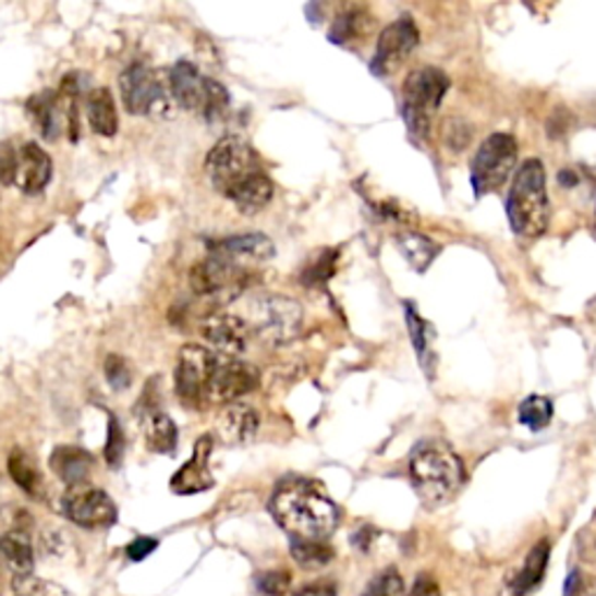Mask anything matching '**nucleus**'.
Listing matches in <instances>:
<instances>
[{"mask_svg":"<svg viewBox=\"0 0 596 596\" xmlns=\"http://www.w3.org/2000/svg\"><path fill=\"white\" fill-rule=\"evenodd\" d=\"M157 545H159L157 538H147V536L135 538V540L129 545V557H131L133 561H143L145 557H149L151 552L157 550Z\"/></svg>","mask_w":596,"mask_h":596,"instance_id":"ea45409f","label":"nucleus"},{"mask_svg":"<svg viewBox=\"0 0 596 596\" xmlns=\"http://www.w3.org/2000/svg\"><path fill=\"white\" fill-rule=\"evenodd\" d=\"M408 596H440V589H438V585H436L434 577H429V575H419L417 581L413 583L411 594H408Z\"/></svg>","mask_w":596,"mask_h":596,"instance_id":"a19ab883","label":"nucleus"},{"mask_svg":"<svg viewBox=\"0 0 596 596\" xmlns=\"http://www.w3.org/2000/svg\"><path fill=\"white\" fill-rule=\"evenodd\" d=\"M250 329L268 345H287L301 333L303 308L289 296H264L252 305Z\"/></svg>","mask_w":596,"mask_h":596,"instance_id":"6e6552de","label":"nucleus"},{"mask_svg":"<svg viewBox=\"0 0 596 596\" xmlns=\"http://www.w3.org/2000/svg\"><path fill=\"white\" fill-rule=\"evenodd\" d=\"M585 596H596V577H592L589 583H585Z\"/></svg>","mask_w":596,"mask_h":596,"instance_id":"c03bdc74","label":"nucleus"},{"mask_svg":"<svg viewBox=\"0 0 596 596\" xmlns=\"http://www.w3.org/2000/svg\"><path fill=\"white\" fill-rule=\"evenodd\" d=\"M8 471L12 475V481L20 485L28 497H42V475L36 469V464L31 462L28 454L20 448H14L8 459Z\"/></svg>","mask_w":596,"mask_h":596,"instance_id":"cd10ccee","label":"nucleus"},{"mask_svg":"<svg viewBox=\"0 0 596 596\" xmlns=\"http://www.w3.org/2000/svg\"><path fill=\"white\" fill-rule=\"evenodd\" d=\"M119 89H122L124 108L135 117L159 112L168 106L170 87H166L159 75H155V71L145 63L129 65L119 77Z\"/></svg>","mask_w":596,"mask_h":596,"instance_id":"1a4fd4ad","label":"nucleus"},{"mask_svg":"<svg viewBox=\"0 0 596 596\" xmlns=\"http://www.w3.org/2000/svg\"><path fill=\"white\" fill-rule=\"evenodd\" d=\"M408 473L417 497L427 506L448 503L466 481L462 459L446 446H419L411 454Z\"/></svg>","mask_w":596,"mask_h":596,"instance_id":"7ed1b4c3","label":"nucleus"},{"mask_svg":"<svg viewBox=\"0 0 596 596\" xmlns=\"http://www.w3.org/2000/svg\"><path fill=\"white\" fill-rule=\"evenodd\" d=\"M250 278L252 276H247V272L238 270L231 264L208 254L206 259L192 268L190 282L198 296H219V294H227V292L235 294L238 289L245 287V282Z\"/></svg>","mask_w":596,"mask_h":596,"instance_id":"2eb2a0df","label":"nucleus"},{"mask_svg":"<svg viewBox=\"0 0 596 596\" xmlns=\"http://www.w3.org/2000/svg\"><path fill=\"white\" fill-rule=\"evenodd\" d=\"M257 587L268 596H284L292 587V575L287 571H266L257 577Z\"/></svg>","mask_w":596,"mask_h":596,"instance_id":"e433bc0d","label":"nucleus"},{"mask_svg":"<svg viewBox=\"0 0 596 596\" xmlns=\"http://www.w3.org/2000/svg\"><path fill=\"white\" fill-rule=\"evenodd\" d=\"M336 259H338V252L321 250L317 254V259H313L301 272V282L308 284V287H317V284L329 282L331 276H333V270H336Z\"/></svg>","mask_w":596,"mask_h":596,"instance_id":"2f4dec72","label":"nucleus"},{"mask_svg":"<svg viewBox=\"0 0 596 596\" xmlns=\"http://www.w3.org/2000/svg\"><path fill=\"white\" fill-rule=\"evenodd\" d=\"M518 417H520V422L524 424L526 429L540 431L552 422V401L545 399V397L524 399L522 405H520Z\"/></svg>","mask_w":596,"mask_h":596,"instance_id":"7c9ffc66","label":"nucleus"},{"mask_svg":"<svg viewBox=\"0 0 596 596\" xmlns=\"http://www.w3.org/2000/svg\"><path fill=\"white\" fill-rule=\"evenodd\" d=\"M63 515L84 530H106L117 522V506L104 489L73 487L61 499Z\"/></svg>","mask_w":596,"mask_h":596,"instance_id":"9b49d317","label":"nucleus"},{"mask_svg":"<svg viewBox=\"0 0 596 596\" xmlns=\"http://www.w3.org/2000/svg\"><path fill=\"white\" fill-rule=\"evenodd\" d=\"M106 378L112 385V389H117V391L129 389L133 376H131V366L126 364L124 356H119V354L108 356V360H106Z\"/></svg>","mask_w":596,"mask_h":596,"instance_id":"c9c22d12","label":"nucleus"},{"mask_svg":"<svg viewBox=\"0 0 596 596\" xmlns=\"http://www.w3.org/2000/svg\"><path fill=\"white\" fill-rule=\"evenodd\" d=\"M217 356L203 345H184L175 366V391L182 401L198 403L208 397L217 373Z\"/></svg>","mask_w":596,"mask_h":596,"instance_id":"9d476101","label":"nucleus"},{"mask_svg":"<svg viewBox=\"0 0 596 596\" xmlns=\"http://www.w3.org/2000/svg\"><path fill=\"white\" fill-rule=\"evenodd\" d=\"M471 143V126L464 119H450L446 122V145L452 151H462Z\"/></svg>","mask_w":596,"mask_h":596,"instance_id":"4c0bfd02","label":"nucleus"},{"mask_svg":"<svg viewBox=\"0 0 596 596\" xmlns=\"http://www.w3.org/2000/svg\"><path fill=\"white\" fill-rule=\"evenodd\" d=\"M272 192H276V186H272L270 178L266 173L252 178L247 184H243L241 190H238L229 200H233V206L245 212V215H254L264 210L270 198H272Z\"/></svg>","mask_w":596,"mask_h":596,"instance_id":"a878e982","label":"nucleus"},{"mask_svg":"<svg viewBox=\"0 0 596 596\" xmlns=\"http://www.w3.org/2000/svg\"><path fill=\"white\" fill-rule=\"evenodd\" d=\"M257 385H259L257 366H252L247 362H238V360H227L224 356V360H219L217 364V373L212 378L208 397L219 403H233L257 389Z\"/></svg>","mask_w":596,"mask_h":596,"instance_id":"dca6fc26","label":"nucleus"},{"mask_svg":"<svg viewBox=\"0 0 596 596\" xmlns=\"http://www.w3.org/2000/svg\"><path fill=\"white\" fill-rule=\"evenodd\" d=\"M450 89L448 75L438 68L424 65L413 71L403 82V117L415 138H427L431 117L440 108Z\"/></svg>","mask_w":596,"mask_h":596,"instance_id":"423d86ee","label":"nucleus"},{"mask_svg":"<svg viewBox=\"0 0 596 596\" xmlns=\"http://www.w3.org/2000/svg\"><path fill=\"white\" fill-rule=\"evenodd\" d=\"M200 333L215 350L224 354L227 360H233L235 354H241L245 350L250 327L241 317L221 313V315H212L203 321Z\"/></svg>","mask_w":596,"mask_h":596,"instance_id":"a211bd4d","label":"nucleus"},{"mask_svg":"<svg viewBox=\"0 0 596 596\" xmlns=\"http://www.w3.org/2000/svg\"><path fill=\"white\" fill-rule=\"evenodd\" d=\"M259 429V415L252 405L231 403L217 419V436L227 446H243Z\"/></svg>","mask_w":596,"mask_h":596,"instance_id":"aec40b11","label":"nucleus"},{"mask_svg":"<svg viewBox=\"0 0 596 596\" xmlns=\"http://www.w3.org/2000/svg\"><path fill=\"white\" fill-rule=\"evenodd\" d=\"M14 166H16V149L10 147V143L3 145V182L10 186L14 184Z\"/></svg>","mask_w":596,"mask_h":596,"instance_id":"79ce46f5","label":"nucleus"},{"mask_svg":"<svg viewBox=\"0 0 596 596\" xmlns=\"http://www.w3.org/2000/svg\"><path fill=\"white\" fill-rule=\"evenodd\" d=\"M3 555L8 567L16 575H28L36 567V555H33L31 536L24 530H12L3 536Z\"/></svg>","mask_w":596,"mask_h":596,"instance_id":"bb28decb","label":"nucleus"},{"mask_svg":"<svg viewBox=\"0 0 596 596\" xmlns=\"http://www.w3.org/2000/svg\"><path fill=\"white\" fill-rule=\"evenodd\" d=\"M26 114L42 138L54 143L63 131V124L68 129L77 117V96L63 92H40L28 98Z\"/></svg>","mask_w":596,"mask_h":596,"instance_id":"f8f14e48","label":"nucleus"},{"mask_svg":"<svg viewBox=\"0 0 596 596\" xmlns=\"http://www.w3.org/2000/svg\"><path fill=\"white\" fill-rule=\"evenodd\" d=\"M508 221L522 238H538L550 224V200L545 190V168L538 159H526L515 173L506 200Z\"/></svg>","mask_w":596,"mask_h":596,"instance_id":"f03ea898","label":"nucleus"},{"mask_svg":"<svg viewBox=\"0 0 596 596\" xmlns=\"http://www.w3.org/2000/svg\"><path fill=\"white\" fill-rule=\"evenodd\" d=\"M403 592V577L397 569H385L368 583L364 596H399Z\"/></svg>","mask_w":596,"mask_h":596,"instance_id":"f704fd0d","label":"nucleus"},{"mask_svg":"<svg viewBox=\"0 0 596 596\" xmlns=\"http://www.w3.org/2000/svg\"><path fill=\"white\" fill-rule=\"evenodd\" d=\"M168 87L180 108L200 114L206 122H217L229 110V92L219 82L203 77L190 61H178L173 65Z\"/></svg>","mask_w":596,"mask_h":596,"instance_id":"39448f33","label":"nucleus"},{"mask_svg":"<svg viewBox=\"0 0 596 596\" xmlns=\"http://www.w3.org/2000/svg\"><path fill=\"white\" fill-rule=\"evenodd\" d=\"M548 559H550V543L538 540L532 548V552L526 555L524 567L510 577V583L501 589V596H530L543 581L545 569H548Z\"/></svg>","mask_w":596,"mask_h":596,"instance_id":"412c9836","label":"nucleus"},{"mask_svg":"<svg viewBox=\"0 0 596 596\" xmlns=\"http://www.w3.org/2000/svg\"><path fill=\"white\" fill-rule=\"evenodd\" d=\"M49 466L65 485L82 487L94 469V457L75 446H59L49 457Z\"/></svg>","mask_w":596,"mask_h":596,"instance_id":"4be33fe9","label":"nucleus"},{"mask_svg":"<svg viewBox=\"0 0 596 596\" xmlns=\"http://www.w3.org/2000/svg\"><path fill=\"white\" fill-rule=\"evenodd\" d=\"M405 321H408V331H411V340L415 345V352L419 354V360L424 362L429 348V325L424 321L413 305H405Z\"/></svg>","mask_w":596,"mask_h":596,"instance_id":"72a5a7b5","label":"nucleus"},{"mask_svg":"<svg viewBox=\"0 0 596 596\" xmlns=\"http://www.w3.org/2000/svg\"><path fill=\"white\" fill-rule=\"evenodd\" d=\"M394 241H397L399 252L403 254V259L411 264V268H415L417 272L427 270L440 254V247L434 241H429L427 235L415 233V231L397 233Z\"/></svg>","mask_w":596,"mask_h":596,"instance_id":"5701e85b","label":"nucleus"},{"mask_svg":"<svg viewBox=\"0 0 596 596\" xmlns=\"http://www.w3.org/2000/svg\"><path fill=\"white\" fill-rule=\"evenodd\" d=\"M419 45V31L413 20L408 16H401L399 22L389 24L378 38L376 47V57H373L370 71L385 77L415 52V47Z\"/></svg>","mask_w":596,"mask_h":596,"instance_id":"4468645a","label":"nucleus"},{"mask_svg":"<svg viewBox=\"0 0 596 596\" xmlns=\"http://www.w3.org/2000/svg\"><path fill=\"white\" fill-rule=\"evenodd\" d=\"M292 557H294V561L301 569L317 571V569H325L327 564H331L333 548H331V545H327L325 540L294 538L292 540Z\"/></svg>","mask_w":596,"mask_h":596,"instance_id":"c756f323","label":"nucleus"},{"mask_svg":"<svg viewBox=\"0 0 596 596\" xmlns=\"http://www.w3.org/2000/svg\"><path fill=\"white\" fill-rule=\"evenodd\" d=\"M212 452V436H203L190 462H186L170 481V487H173L175 494H198L203 489L212 487V475L208 469V459Z\"/></svg>","mask_w":596,"mask_h":596,"instance_id":"6ab92c4d","label":"nucleus"},{"mask_svg":"<svg viewBox=\"0 0 596 596\" xmlns=\"http://www.w3.org/2000/svg\"><path fill=\"white\" fill-rule=\"evenodd\" d=\"M208 252L212 257H219L221 261L231 264L233 268L254 276V270L266 266L272 257H276V247L272 241L264 233H245L233 235L227 241H217L208 245Z\"/></svg>","mask_w":596,"mask_h":596,"instance_id":"ddd939ff","label":"nucleus"},{"mask_svg":"<svg viewBox=\"0 0 596 596\" xmlns=\"http://www.w3.org/2000/svg\"><path fill=\"white\" fill-rule=\"evenodd\" d=\"M87 112H89V124H92L94 133L104 135V138H112L119 129V117H117L114 98H112L110 89H106V87L94 89L87 100Z\"/></svg>","mask_w":596,"mask_h":596,"instance_id":"b1692460","label":"nucleus"},{"mask_svg":"<svg viewBox=\"0 0 596 596\" xmlns=\"http://www.w3.org/2000/svg\"><path fill=\"white\" fill-rule=\"evenodd\" d=\"M294 596H338V585L333 581H313L296 587Z\"/></svg>","mask_w":596,"mask_h":596,"instance_id":"58836bf2","label":"nucleus"},{"mask_svg":"<svg viewBox=\"0 0 596 596\" xmlns=\"http://www.w3.org/2000/svg\"><path fill=\"white\" fill-rule=\"evenodd\" d=\"M124 452H126V440H124V429L122 424L114 415H110L108 424V442H106V462L110 469H119L124 462Z\"/></svg>","mask_w":596,"mask_h":596,"instance_id":"473e14b6","label":"nucleus"},{"mask_svg":"<svg viewBox=\"0 0 596 596\" xmlns=\"http://www.w3.org/2000/svg\"><path fill=\"white\" fill-rule=\"evenodd\" d=\"M518 163V143L510 133H491L475 151L471 163V184L475 196L497 192Z\"/></svg>","mask_w":596,"mask_h":596,"instance_id":"0eeeda50","label":"nucleus"},{"mask_svg":"<svg viewBox=\"0 0 596 596\" xmlns=\"http://www.w3.org/2000/svg\"><path fill=\"white\" fill-rule=\"evenodd\" d=\"M206 173L215 190L231 198L243 184L264 173L261 159L254 147L243 141L241 135H227L221 138L206 159Z\"/></svg>","mask_w":596,"mask_h":596,"instance_id":"20e7f679","label":"nucleus"},{"mask_svg":"<svg viewBox=\"0 0 596 596\" xmlns=\"http://www.w3.org/2000/svg\"><path fill=\"white\" fill-rule=\"evenodd\" d=\"M145 440H147V450L157 454H173L178 448L175 422L159 411H147Z\"/></svg>","mask_w":596,"mask_h":596,"instance_id":"393cba45","label":"nucleus"},{"mask_svg":"<svg viewBox=\"0 0 596 596\" xmlns=\"http://www.w3.org/2000/svg\"><path fill=\"white\" fill-rule=\"evenodd\" d=\"M270 513L284 532L301 540H325L336 532L340 510L317 483L289 478L270 499Z\"/></svg>","mask_w":596,"mask_h":596,"instance_id":"f257e3e1","label":"nucleus"},{"mask_svg":"<svg viewBox=\"0 0 596 596\" xmlns=\"http://www.w3.org/2000/svg\"><path fill=\"white\" fill-rule=\"evenodd\" d=\"M52 180V159L47 151L36 143H26L22 149H16V166H14V186L28 196L40 194Z\"/></svg>","mask_w":596,"mask_h":596,"instance_id":"f3484780","label":"nucleus"},{"mask_svg":"<svg viewBox=\"0 0 596 596\" xmlns=\"http://www.w3.org/2000/svg\"><path fill=\"white\" fill-rule=\"evenodd\" d=\"M564 596H585V581H583V575L577 569H573L571 575L567 577Z\"/></svg>","mask_w":596,"mask_h":596,"instance_id":"37998d69","label":"nucleus"},{"mask_svg":"<svg viewBox=\"0 0 596 596\" xmlns=\"http://www.w3.org/2000/svg\"><path fill=\"white\" fill-rule=\"evenodd\" d=\"M368 26H370L368 12L362 10V8H352V10L340 14L338 20L333 22L331 33H329V40L336 42V45H348V42H352L356 38L366 36Z\"/></svg>","mask_w":596,"mask_h":596,"instance_id":"c85d7f7f","label":"nucleus"}]
</instances>
